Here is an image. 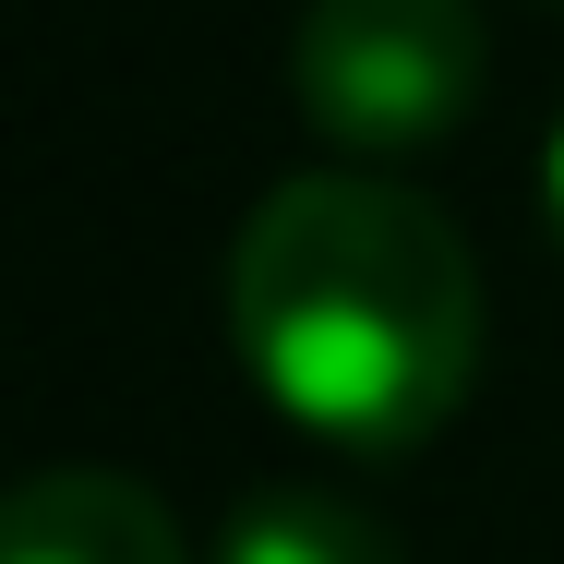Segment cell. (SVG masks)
<instances>
[{"mask_svg":"<svg viewBox=\"0 0 564 564\" xmlns=\"http://www.w3.org/2000/svg\"><path fill=\"white\" fill-rule=\"evenodd\" d=\"M228 337L276 421L337 456L433 445L480 372V276L421 193L301 169L228 240Z\"/></svg>","mask_w":564,"mask_h":564,"instance_id":"1","label":"cell"},{"mask_svg":"<svg viewBox=\"0 0 564 564\" xmlns=\"http://www.w3.org/2000/svg\"><path fill=\"white\" fill-rule=\"evenodd\" d=\"M480 73H492L480 0H313L289 36V97L348 156L445 144L480 109Z\"/></svg>","mask_w":564,"mask_h":564,"instance_id":"2","label":"cell"},{"mask_svg":"<svg viewBox=\"0 0 564 564\" xmlns=\"http://www.w3.org/2000/svg\"><path fill=\"white\" fill-rule=\"evenodd\" d=\"M0 564H193L169 505L120 468H36L0 517Z\"/></svg>","mask_w":564,"mask_h":564,"instance_id":"3","label":"cell"},{"mask_svg":"<svg viewBox=\"0 0 564 564\" xmlns=\"http://www.w3.org/2000/svg\"><path fill=\"white\" fill-rule=\"evenodd\" d=\"M217 564H409L348 492H301V480H276V492H252L240 517H228Z\"/></svg>","mask_w":564,"mask_h":564,"instance_id":"4","label":"cell"},{"mask_svg":"<svg viewBox=\"0 0 564 564\" xmlns=\"http://www.w3.org/2000/svg\"><path fill=\"white\" fill-rule=\"evenodd\" d=\"M541 205H553V240H564V120H553V144H541Z\"/></svg>","mask_w":564,"mask_h":564,"instance_id":"5","label":"cell"}]
</instances>
